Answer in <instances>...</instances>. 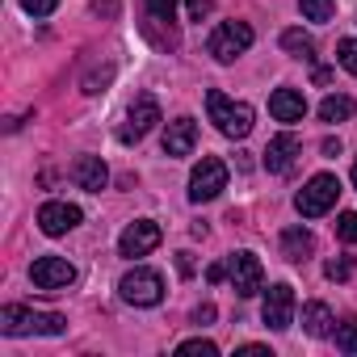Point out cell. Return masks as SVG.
<instances>
[{
  "label": "cell",
  "instance_id": "30",
  "mask_svg": "<svg viewBox=\"0 0 357 357\" xmlns=\"http://www.w3.org/2000/svg\"><path fill=\"white\" fill-rule=\"evenodd\" d=\"M109 76H114V68H101V72H93V76L84 80V93H89V97H97V93L109 84Z\"/></svg>",
  "mask_w": 357,
  "mask_h": 357
},
{
  "label": "cell",
  "instance_id": "11",
  "mask_svg": "<svg viewBox=\"0 0 357 357\" xmlns=\"http://www.w3.org/2000/svg\"><path fill=\"white\" fill-rule=\"evenodd\" d=\"M160 240H164L160 223H151V219H135V223L122 231V240H118V252L135 261V257H147V252H155V248H160Z\"/></svg>",
  "mask_w": 357,
  "mask_h": 357
},
{
  "label": "cell",
  "instance_id": "9",
  "mask_svg": "<svg viewBox=\"0 0 357 357\" xmlns=\"http://www.w3.org/2000/svg\"><path fill=\"white\" fill-rule=\"evenodd\" d=\"M261 319H265V328L286 332L294 324V286H286V282L269 286L265 290V303H261Z\"/></svg>",
  "mask_w": 357,
  "mask_h": 357
},
{
  "label": "cell",
  "instance_id": "26",
  "mask_svg": "<svg viewBox=\"0 0 357 357\" xmlns=\"http://www.w3.org/2000/svg\"><path fill=\"white\" fill-rule=\"evenodd\" d=\"M336 236H340L344 244H357V211H344V215L336 219Z\"/></svg>",
  "mask_w": 357,
  "mask_h": 357
},
{
  "label": "cell",
  "instance_id": "36",
  "mask_svg": "<svg viewBox=\"0 0 357 357\" xmlns=\"http://www.w3.org/2000/svg\"><path fill=\"white\" fill-rule=\"evenodd\" d=\"M324 155H340V143L336 139H324Z\"/></svg>",
  "mask_w": 357,
  "mask_h": 357
},
{
  "label": "cell",
  "instance_id": "4",
  "mask_svg": "<svg viewBox=\"0 0 357 357\" xmlns=\"http://www.w3.org/2000/svg\"><path fill=\"white\" fill-rule=\"evenodd\" d=\"M227 190V164L219 155H202L190 172V202H215L219 194Z\"/></svg>",
  "mask_w": 357,
  "mask_h": 357
},
{
  "label": "cell",
  "instance_id": "32",
  "mask_svg": "<svg viewBox=\"0 0 357 357\" xmlns=\"http://www.w3.org/2000/svg\"><path fill=\"white\" fill-rule=\"evenodd\" d=\"M240 357H269V349H265V344H244Z\"/></svg>",
  "mask_w": 357,
  "mask_h": 357
},
{
  "label": "cell",
  "instance_id": "10",
  "mask_svg": "<svg viewBox=\"0 0 357 357\" xmlns=\"http://www.w3.org/2000/svg\"><path fill=\"white\" fill-rule=\"evenodd\" d=\"M160 122V105H155V97H135V105L126 109V122L118 126V139L122 143H139V139H147V130Z\"/></svg>",
  "mask_w": 357,
  "mask_h": 357
},
{
  "label": "cell",
  "instance_id": "23",
  "mask_svg": "<svg viewBox=\"0 0 357 357\" xmlns=\"http://www.w3.org/2000/svg\"><path fill=\"white\" fill-rule=\"evenodd\" d=\"M324 278H328V282H349V278H353V261H349V257H332V261L324 265Z\"/></svg>",
  "mask_w": 357,
  "mask_h": 357
},
{
  "label": "cell",
  "instance_id": "15",
  "mask_svg": "<svg viewBox=\"0 0 357 357\" xmlns=\"http://www.w3.org/2000/svg\"><path fill=\"white\" fill-rule=\"evenodd\" d=\"M72 176H76V185L89 190V194H101V190L109 185V168H105L101 155H80V160L72 164Z\"/></svg>",
  "mask_w": 357,
  "mask_h": 357
},
{
  "label": "cell",
  "instance_id": "2",
  "mask_svg": "<svg viewBox=\"0 0 357 357\" xmlns=\"http://www.w3.org/2000/svg\"><path fill=\"white\" fill-rule=\"evenodd\" d=\"M206 114H211V122L219 126V135H227V139H244V135L252 130V105H248V101H231V97L219 93V89L206 93Z\"/></svg>",
  "mask_w": 357,
  "mask_h": 357
},
{
  "label": "cell",
  "instance_id": "18",
  "mask_svg": "<svg viewBox=\"0 0 357 357\" xmlns=\"http://www.w3.org/2000/svg\"><path fill=\"white\" fill-rule=\"evenodd\" d=\"M332 311L324 307V303H307L303 307V328H307V336H328L332 332Z\"/></svg>",
  "mask_w": 357,
  "mask_h": 357
},
{
  "label": "cell",
  "instance_id": "13",
  "mask_svg": "<svg viewBox=\"0 0 357 357\" xmlns=\"http://www.w3.org/2000/svg\"><path fill=\"white\" fill-rule=\"evenodd\" d=\"M80 206H72V202H47L43 211H38V227L47 231V236H68L72 227H80Z\"/></svg>",
  "mask_w": 357,
  "mask_h": 357
},
{
  "label": "cell",
  "instance_id": "31",
  "mask_svg": "<svg viewBox=\"0 0 357 357\" xmlns=\"http://www.w3.org/2000/svg\"><path fill=\"white\" fill-rule=\"evenodd\" d=\"M194 319H198V324H211V319H215V307H211V303H202V307L194 311Z\"/></svg>",
  "mask_w": 357,
  "mask_h": 357
},
{
  "label": "cell",
  "instance_id": "28",
  "mask_svg": "<svg viewBox=\"0 0 357 357\" xmlns=\"http://www.w3.org/2000/svg\"><path fill=\"white\" fill-rule=\"evenodd\" d=\"M22 9H26L30 17H51V13L59 9V0H22Z\"/></svg>",
  "mask_w": 357,
  "mask_h": 357
},
{
  "label": "cell",
  "instance_id": "24",
  "mask_svg": "<svg viewBox=\"0 0 357 357\" xmlns=\"http://www.w3.org/2000/svg\"><path fill=\"white\" fill-rule=\"evenodd\" d=\"M336 349L340 353H357V319H344L336 328Z\"/></svg>",
  "mask_w": 357,
  "mask_h": 357
},
{
  "label": "cell",
  "instance_id": "29",
  "mask_svg": "<svg viewBox=\"0 0 357 357\" xmlns=\"http://www.w3.org/2000/svg\"><path fill=\"white\" fill-rule=\"evenodd\" d=\"M211 9H215V0H185L190 22H206V17H211Z\"/></svg>",
  "mask_w": 357,
  "mask_h": 357
},
{
  "label": "cell",
  "instance_id": "35",
  "mask_svg": "<svg viewBox=\"0 0 357 357\" xmlns=\"http://www.w3.org/2000/svg\"><path fill=\"white\" fill-rule=\"evenodd\" d=\"M315 84H332V72L328 68H315Z\"/></svg>",
  "mask_w": 357,
  "mask_h": 357
},
{
  "label": "cell",
  "instance_id": "1",
  "mask_svg": "<svg viewBox=\"0 0 357 357\" xmlns=\"http://www.w3.org/2000/svg\"><path fill=\"white\" fill-rule=\"evenodd\" d=\"M68 328V319L63 315H55V311H30V307H5L0 311V332L5 336H59Z\"/></svg>",
  "mask_w": 357,
  "mask_h": 357
},
{
  "label": "cell",
  "instance_id": "21",
  "mask_svg": "<svg viewBox=\"0 0 357 357\" xmlns=\"http://www.w3.org/2000/svg\"><path fill=\"white\" fill-rule=\"evenodd\" d=\"M298 9L307 22H332L336 17V0H298Z\"/></svg>",
  "mask_w": 357,
  "mask_h": 357
},
{
  "label": "cell",
  "instance_id": "19",
  "mask_svg": "<svg viewBox=\"0 0 357 357\" xmlns=\"http://www.w3.org/2000/svg\"><path fill=\"white\" fill-rule=\"evenodd\" d=\"M282 51L294 55V59H307V63H311V59H315V38L303 34V30H286V34H282Z\"/></svg>",
  "mask_w": 357,
  "mask_h": 357
},
{
  "label": "cell",
  "instance_id": "22",
  "mask_svg": "<svg viewBox=\"0 0 357 357\" xmlns=\"http://www.w3.org/2000/svg\"><path fill=\"white\" fill-rule=\"evenodd\" d=\"M147 17H151V26H172L176 0H147Z\"/></svg>",
  "mask_w": 357,
  "mask_h": 357
},
{
  "label": "cell",
  "instance_id": "17",
  "mask_svg": "<svg viewBox=\"0 0 357 357\" xmlns=\"http://www.w3.org/2000/svg\"><path fill=\"white\" fill-rule=\"evenodd\" d=\"M311 252H315V236H311L307 227H286V231H282V257H286V261L298 265V261H307Z\"/></svg>",
  "mask_w": 357,
  "mask_h": 357
},
{
  "label": "cell",
  "instance_id": "3",
  "mask_svg": "<svg viewBox=\"0 0 357 357\" xmlns=\"http://www.w3.org/2000/svg\"><path fill=\"white\" fill-rule=\"evenodd\" d=\"M336 198H340V181H336L332 172H315L311 181L298 190L294 206H298L303 219H319V215H328V211L336 206Z\"/></svg>",
  "mask_w": 357,
  "mask_h": 357
},
{
  "label": "cell",
  "instance_id": "37",
  "mask_svg": "<svg viewBox=\"0 0 357 357\" xmlns=\"http://www.w3.org/2000/svg\"><path fill=\"white\" fill-rule=\"evenodd\" d=\"M353 190H357V160H353Z\"/></svg>",
  "mask_w": 357,
  "mask_h": 357
},
{
  "label": "cell",
  "instance_id": "6",
  "mask_svg": "<svg viewBox=\"0 0 357 357\" xmlns=\"http://www.w3.org/2000/svg\"><path fill=\"white\" fill-rule=\"evenodd\" d=\"M252 26L248 22H223L215 34H211V55L219 59V63H231V59H240L248 47H252Z\"/></svg>",
  "mask_w": 357,
  "mask_h": 357
},
{
  "label": "cell",
  "instance_id": "34",
  "mask_svg": "<svg viewBox=\"0 0 357 357\" xmlns=\"http://www.w3.org/2000/svg\"><path fill=\"white\" fill-rule=\"evenodd\" d=\"M223 278H227V265H211L206 269V282H223Z\"/></svg>",
  "mask_w": 357,
  "mask_h": 357
},
{
  "label": "cell",
  "instance_id": "7",
  "mask_svg": "<svg viewBox=\"0 0 357 357\" xmlns=\"http://www.w3.org/2000/svg\"><path fill=\"white\" fill-rule=\"evenodd\" d=\"M30 282H34V290H43V294H59V290H68V286L76 282V265L63 261V257H38V261L30 265Z\"/></svg>",
  "mask_w": 357,
  "mask_h": 357
},
{
  "label": "cell",
  "instance_id": "12",
  "mask_svg": "<svg viewBox=\"0 0 357 357\" xmlns=\"http://www.w3.org/2000/svg\"><path fill=\"white\" fill-rule=\"evenodd\" d=\"M298 155H303V139H298L294 130H282V135H273L269 147H265V168H269V172H290Z\"/></svg>",
  "mask_w": 357,
  "mask_h": 357
},
{
  "label": "cell",
  "instance_id": "5",
  "mask_svg": "<svg viewBox=\"0 0 357 357\" xmlns=\"http://www.w3.org/2000/svg\"><path fill=\"white\" fill-rule=\"evenodd\" d=\"M118 294H122V303H130V307H155V303L164 298V278H160L155 269L135 265L130 273H122Z\"/></svg>",
  "mask_w": 357,
  "mask_h": 357
},
{
  "label": "cell",
  "instance_id": "8",
  "mask_svg": "<svg viewBox=\"0 0 357 357\" xmlns=\"http://www.w3.org/2000/svg\"><path fill=\"white\" fill-rule=\"evenodd\" d=\"M227 278H231V290L240 298H252L257 290H265V265L257 252H236L227 257Z\"/></svg>",
  "mask_w": 357,
  "mask_h": 357
},
{
  "label": "cell",
  "instance_id": "25",
  "mask_svg": "<svg viewBox=\"0 0 357 357\" xmlns=\"http://www.w3.org/2000/svg\"><path fill=\"white\" fill-rule=\"evenodd\" d=\"M176 353H202V357H219V344H215V340H202V336H194V340H181V344H176Z\"/></svg>",
  "mask_w": 357,
  "mask_h": 357
},
{
  "label": "cell",
  "instance_id": "33",
  "mask_svg": "<svg viewBox=\"0 0 357 357\" xmlns=\"http://www.w3.org/2000/svg\"><path fill=\"white\" fill-rule=\"evenodd\" d=\"M176 269H181V273H185V278H190V273H194V261H190V252H176Z\"/></svg>",
  "mask_w": 357,
  "mask_h": 357
},
{
  "label": "cell",
  "instance_id": "27",
  "mask_svg": "<svg viewBox=\"0 0 357 357\" xmlns=\"http://www.w3.org/2000/svg\"><path fill=\"white\" fill-rule=\"evenodd\" d=\"M336 59H340V68H344V72H353V76H357V38H344V43L336 47Z\"/></svg>",
  "mask_w": 357,
  "mask_h": 357
},
{
  "label": "cell",
  "instance_id": "20",
  "mask_svg": "<svg viewBox=\"0 0 357 357\" xmlns=\"http://www.w3.org/2000/svg\"><path fill=\"white\" fill-rule=\"evenodd\" d=\"M353 109H357V105H353V97H344V93H336V97H324V101H319V118H324V122H349V118H353Z\"/></svg>",
  "mask_w": 357,
  "mask_h": 357
},
{
  "label": "cell",
  "instance_id": "16",
  "mask_svg": "<svg viewBox=\"0 0 357 357\" xmlns=\"http://www.w3.org/2000/svg\"><path fill=\"white\" fill-rule=\"evenodd\" d=\"M269 114H273L278 122H303L307 101H303L298 89H273V97H269Z\"/></svg>",
  "mask_w": 357,
  "mask_h": 357
},
{
  "label": "cell",
  "instance_id": "14",
  "mask_svg": "<svg viewBox=\"0 0 357 357\" xmlns=\"http://www.w3.org/2000/svg\"><path fill=\"white\" fill-rule=\"evenodd\" d=\"M198 147V122L194 118H176L164 130V155H190Z\"/></svg>",
  "mask_w": 357,
  "mask_h": 357
}]
</instances>
